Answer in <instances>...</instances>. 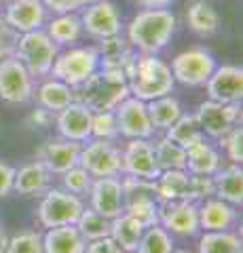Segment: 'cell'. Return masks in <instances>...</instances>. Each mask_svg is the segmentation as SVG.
Wrapping results in <instances>:
<instances>
[{
    "instance_id": "3957f363",
    "label": "cell",
    "mask_w": 243,
    "mask_h": 253,
    "mask_svg": "<svg viewBox=\"0 0 243 253\" xmlns=\"http://www.w3.org/2000/svg\"><path fill=\"white\" fill-rule=\"evenodd\" d=\"M129 95L142 101H150L163 95L174 93L176 81L171 76V68L159 55H138L136 68L129 76Z\"/></svg>"
},
{
    "instance_id": "f1b7e54d",
    "label": "cell",
    "mask_w": 243,
    "mask_h": 253,
    "mask_svg": "<svg viewBox=\"0 0 243 253\" xmlns=\"http://www.w3.org/2000/svg\"><path fill=\"white\" fill-rule=\"evenodd\" d=\"M146 110H148V118H150L154 131H167L184 112L182 104L171 93L146 101Z\"/></svg>"
},
{
    "instance_id": "ee69618b",
    "label": "cell",
    "mask_w": 243,
    "mask_h": 253,
    "mask_svg": "<svg viewBox=\"0 0 243 253\" xmlns=\"http://www.w3.org/2000/svg\"><path fill=\"white\" fill-rule=\"evenodd\" d=\"M17 38H19V32H15L9 26H4L0 30V61L6 59V57H15Z\"/></svg>"
},
{
    "instance_id": "7a4b0ae2",
    "label": "cell",
    "mask_w": 243,
    "mask_h": 253,
    "mask_svg": "<svg viewBox=\"0 0 243 253\" xmlns=\"http://www.w3.org/2000/svg\"><path fill=\"white\" fill-rule=\"evenodd\" d=\"M74 95L76 101L85 104L91 112H106L129 97V84L121 70L97 68L81 86H76Z\"/></svg>"
},
{
    "instance_id": "8992f818",
    "label": "cell",
    "mask_w": 243,
    "mask_h": 253,
    "mask_svg": "<svg viewBox=\"0 0 243 253\" xmlns=\"http://www.w3.org/2000/svg\"><path fill=\"white\" fill-rule=\"evenodd\" d=\"M85 209L81 196L70 194L64 188H49L38 205V221L43 228H55L76 224Z\"/></svg>"
},
{
    "instance_id": "f6af8a7d",
    "label": "cell",
    "mask_w": 243,
    "mask_h": 253,
    "mask_svg": "<svg viewBox=\"0 0 243 253\" xmlns=\"http://www.w3.org/2000/svg\"><path fill=\"white\" fill-rule=\"evenodd\" d=\"M85 253H127V251L121 249L110 236H104V239H97V241H89Z\"/></svg>"
},
{
    "instance_id": "603a6c76",
    "label": "cell",
    "mask_w": 243,
    "mask_h": 253,
    "mask_svg": "<svg viewBox=\"0 0 243 253\" xmlns=\"http://www.w3.org/2000/svg\"><path fill=\"white\" fill-rule=\"evenodd\" d=\"M156 188V201L169 203V201H191V173L186 169H169L161 171L154 179Z\"/></svg>"
},
{
    "instance_id": "7bdbcfd3",
    "label": "cell",
    "mask_w": 243,
    "mask_h": 253,
    "mask_svg": "<svg viewBox=\"0 0 243 253\" xmlns=\"http://www.w3.org/2000/svg\"><path fill=\"white\" fill-rule=\"evenodd\" d=\"M47 11H51L53 15L59 13H78L81 9H85L93 0H43Z\"/></svg>"
},
{
    "instance_id": "6da1fadb",
    "label": "cell",
    "mask_w": 243,
    "mask_h": 253,
    "mask_svg": "<svg viewBox=\"0 0 243 253\" xmlns=\"http://www.w3.org/2000/svg\"><path fill=\"white\" fill-rule=\"evenodd\" d=\"M176 26L169 9H142L127 23V42L142 55H159L171 42Z\"/></svg>"
},
{
    "instance_id": "7dc6e473",
    "label": "cell",
    "mask_w": 243,
    "mask_h": 253,
    "mask_svg": "<svg viewBox=\"0 0 243 253\" xmlns=\"http://www.w3.org/2000/svg\"><path fill=\"white\" fill-rule=\"evenodd\" d=\"M28 123H30V126H34V129H49V126L55 123V114H53L51 110H45L38 106L34 112L30 114Z\"/></svg>"
},
{
    "instance_id": "e0dca14e",
    "label": "cell",
    "mask_w": 243,
    "mask_h": 253,
    "mask_svg": "<svg viewBox=\"0 0 243 253\" xmlns=\"http://www.w3.org/2000/svg\"><path fill=\"white\" fill-rule=\"evenodd\" d=\"M2 15L6 26L19 34H26L32 30H43L49 11H47L43 0H11L4 4Z\"/></svg>"
},
{
    "instance_id": "8d00e7d4",
    "label": "cell",
    "mask_w": 243,
    "mask_h": 253,
    "mask_svg": "<svg viewBox=\"0 0 243 253\" xmlns=\"http://www.w3.org/2000/svg\"><path fill=\"white\" fill-rule=\"evenodd\" d=\"M121 188H123L125 203L140 201V199H156V188H154L152 179L125 175V177H121Z\"/></svg>"
},
{
    "instance_id": "1f68e13d",
    "label": "cell",
    "mask_w": 243,
    "mask_h": 253,
    "mask_svg": "<svg viewBox=\"0 0 243 253\" xmlns=\"http://www.w3.org/2000/svg\"><path fill=\"white\" fill-rule=\"evenodd\" d=\"M199 253H241V236L233 230L203 232L199 236Z\"/></svg>"
},
{
    "instance_id": "74e56055",
    "label": "cell",
    "mask_w": 243,
    "mask_h": 253,
    "mask_svg": "<svg viewBox=\"0 0 243 253\" xmlns=\"http://www.w3.org/2000/svg\"><path fill=\"white\" fill-rule=\"evenodd\" d=\"M116 137H119V125H116L114 110H106V112H93L91 139L114 141Z\"/></svg>"
},
{
    "instance_id": "4fadbf2b",
    "label": "cell",
    "mask_w": 243,
    "mask_h": 253,
    "mask_svg": "<svg viewBox=\"0 0 243 253\" xmlns=\"http://www.w3.org/2000/svg\"><path fill=\"white\" fill-rule=\"evenodd\" d=\"M159 224L171 234L197 236L201 232L197 203H193V201L159 203Z\"/></svg>"
},
{
    "instance_id": "ab89813d",
    "label": "cell",
    "mask_w": 243,
    "mask_h": 253,
    "mask_svg": "<svg viewBox=\"0 0 243 253\" xmlns=\"http://www.w3.org/2000/svg\"><path fill=\"white\" fill-rule=\"evenodd\" d=\"M61 181H64V190H68L70 194L83 196V194H89L93 177L81 167V165H76V167H72L70 171H66L64 175H61Z\"/></svg>"
},
{
    "instance_id": "83f0119b",
    "label": "cell",
    "mask_w": 243,
    "mask_h": 253,
    "mask_svg": "<svg viewBox=\"0 0 243 253\" xmlns=\"http://www.w3.org/2000/svg\"><path fill=\"white\" fill-rule=\"evenodd\" d=\"M220 167L222 156L207 141H201V144L186 150V171L191 175H214Z\"/></svg>"
},
{
    "instance_id": "cb8c5ba5",
    "label": "cell",
    "mask_w": 243,
    "mask_h": 253,
    "mask_svg": "<svg viewBox=\"0 0 243 253\" xmlns=\"http://www.w3.org/2000/svg\"><path fill=\"white\" fill-rule=\"evenodd\" d=\"M214 188L216 199H222L226 203L241 207L243 203V169L241 165L231 163L229 167H220L214 173Z\"/></svg>"
},
{
    "instance_id": "484cf974",
    "label": "cell",
    "mask_w": 243,
    "mask_h": 253,
    "mask_svg": "<svg viewBox=\"0 0 243 253\" xmlns=\"http://www.w3.org/2000/svg\"><path fill=\"white\" fill-rule=\"evenodd\" d=\"M186 26L199 36H214L220 28V15L209 0H193L186 6Z\"/></svg>"
},
{
    "instance_id": "bcb514c9",
    "label": "cell",
    "mask_w": 243,
    "mask_h": 253,
    "mask_svg": "<svg viewBox=\"0 0 243 253\" xmlns=\"http://www.w3.org/2000/svg\"><path fill=\"white\" fill-rule=\"evenodd\" d=\"M13 181H15V167L0 161V199H4V196L13 192Z\"/></svg>"
},
{
    "instance_id": "9c48e42d",
    "label": "cell",
    "mask_w": 243,
    "mask_h": 253,
    "mask_svg": "<svg viewBox=\"0 0 243 253\" xmlns=\"http://www.w3.org/2000/svg\"><path fill=\"white\" fill-rule=\"evenodd\" d=\"M34 97V76L17 57L0 61V99L13 106L28 104Z\"/></svg>"
},
{
    "instance_id": "5b68a950",
    "label": "cell",
    "mask_w": 243,
    "mask_h": 253,
    "mask_svg": "<svg viewBox=\"0 0 243 253\" xmlns=\"http://www.w3.org/2000/svg\"><path fill=\"white\" fill-rule=\"evenodd\" d=\"M97 68H99V57L96 46H70V49L57 53L51 68V76L76 89Z\"/></svg>"
},
{
    "instance_id": "b9f144b4",
    "label": "cell",
    "mask_w": 243,
    "mask_h": 253,
    "mask_svg": "<svg viewBox=\"0 0 243 253\" xmlns=\"http://www.w3.org/2000/svg\"><path fill=\"white\" fill-rule=\"evenodd\" d=\"M216 194L214 175H191V201L203 203Z\"/></svg>"
},
{
    "instance_id": "836d02e7",
    "label": "cell",
    "mask_w": 243,
    "mask_h": 253,
    "mask_svg": "<svg viewBox=\"0 0 243 253\" xmlns=\"http://www.w3.org/2000/svg\"><path fill=\"white\" fill-rule=\"evenodd\" d=\"M154 158L161 171L169 169H186V150L180 148L167 137H161L154 141Z\"/></svg>"
},
{
    "instance_id": "7402d4cb",
    "label": "cell",
    "mask_w": 243,
    "mask_h": 253,
    "mask_svg": "<svg viewBox=\"0 0 243 253\" xmlns=\"http://www.w3.org/2000/svg\"><path fill=\"white\" fill-rule=\"evenodd\" d=\"M51 188V173L41 161L28 163L21 169H15L13 190L23 196H41Z\"/></svg>"
},
{
    "instance_id": "7c38bea8",
    "label": "cell",
    "mask_w": 243,
    "mask_h": 253,
    "mask_svg": "<svg viewBox=\"0 0 243 253\" xmlns=\"http://www.w3.org/2000/svg\"><path fill=\"white\" fill-rule=\"evenodd\" d=\"M116 125H119V135L127 139H152L154 137V126L148 118L146 101L129 97L123 99L119 106L114 108Z\"/></svg>"
},
{
    "instance_id": "44dd1931",
    "label": "cell",
    "mask_w": 243,
    "mask_h": 253,
    "mask_svg": "<svg viewBox=\"0 0 243 253\" xmlns=\"http://www.w3.org/2000/svg\"><path fill=\"white\" fill-rule=\"evenodd\" d=\"M87 241L78 232L74 224L47 228L43 234V251L45 253H85Z\"/></svg>"
},
{
    "instance_id": "9a60e30c",
    "label": "cell",
    "mask_w": 243,
    "mask_h": 253,
    "mask_svg": "<svg viewBox=\"0 0 243 253\" xmlns=\"http://www.w3.org/2000/svg\"><path fill=\"white\" fill-rule=\"evenodd\" d=\"M207 91V99L220 104H239L243 97V68L235 63L216 66L214 74L203 84Z\"/></svg>"
},
{
    "instance_id": "ba28073f",
    "label": "cell",
    "mask_w": 243,
    "mask_h": 253,
    "mask_svg": "<svg viewBox=\"0 0 243 253\" xmlns=\"http://www.w3.org/2000/svg\"><path fill=\"white\" fill-rule=\"evenodd\" d=\"M78 165L91 177H116L123 173L121 167V148L114 141L89 139L81 148Z\"/></svg>"
},
{
    "instance_id": "2e32d148",
    "label": "cell",
    "mask_w": 243,
    "mask_h": 253,
    "mask_svg": "<svg viewBox=\"0 0 243 253\" xmlns=\"http://www.w3.org/2000/svg\"><path fill=\"white\" fill-rule=\"evenodd\" d=\"M81 148L83 144L78 141H70V139H49L38 148L36 152V161H41L51 175H64L66 171L78 165L81 158Z\"/></svg>"
},
{
    "instance_id": "d4e9b609",
    "label": "cell",
    "mask_w": 243,
    "mask_h": 253,
    "mask_svg": "<svg viewBox=\"0 0 243 253\" xmlns=\"http://www.w3.org/2000/svg\"><path fill=\"white\" fill-rule=\"evenodd\" d=\"M43 30L57 46H74L85 34L78 13H59L53 19H47Z\"/></svg>"
},
{
    "instance_id": "4dcf8cb0",
    "label": "cell",
    "mask_w": 243,
    "mask_h": 253,
    "mask_svg": "<svg viewBox=\"0 0 243 253\" xmlns=\"http://www.w3.org/2000/svg\"><path fill=\"white\" fill-rule=\"evenodd\" d=\"M165 137L169 141H174V144H178L180 148H184V150L197 146V144H201V141H205V135H203V131H201L194 114H186V112H182V116H180L178 121L165 131Z\"/></svg>"
},
{
    "instance_id": "f5cc1de1",
    "label": "cell",
    "mask_w": 243,
    "mask_h": 253,
    "mask_svg": "<svg viewBox=\"0 0 243 253\" xmlns=\"http://www.w3.org/2000/svg\"><path fill=\"white\" fill-rule=\"evenodd\" d=\"M6 2H11V0H0V4H6Z\"/></svg>"
},
{
    "instance_id": "d590c367",
    "label": "cell",
    "mask_w": 243,
    "mask_h": 253,
    "mask_svg": "<svg viewBox=\"0 0 243 253\" xmlns=\"http://www.w3.org/2000/svg\"><path fill=\"white\" fill-rule=\"evenodd\" d=\"M123 211L136 219L144 230L159 224V201L156 199H140V201L125 203Z\"/></svg>"
},
{
    "instance_id": "e575fe53",
    "label": "cell",
    "mask_w": 243,
    "mask_h": 253,
    "mask_svg": "<svg viewBox=\"0 0 243 253\" xmlns=\"http://www.w3.org/2000/svg\"><path fill=\"white\" fill-rule=\"evenodd\" d=\"M174 251V234L167 232L161 224L146 228L138 249L133 253H171Z\"/></svg>"
},
{
    "instance_id": "8fae6325",
    "label": "cell",
    "mask_w": 243,
    "mask_h": 253,
    "mask_svg": "<svg viewBox=\"0 0 243 253\" xmlns=\"http://www.w3.org/2000/svg\"><path fill=\"white\" fill-rule=\"evenodd\" d=\"M81 23L83 32H87L93 38H108L123 32V19L119 9L110 0H93L85 9H81Z\"/></svg>"
},
{
    "instance_id": "4316f807",
    "label": "cell",
    "mask_w": 243,
    "mask_h": 253,
    "mask_svg": "<svg viewBox=\"0 0 243 253\" xmlns=\"http://www.w3.org/2000/svg\"><path fill=\"white\" fill-rule=\"evenodd\" d=\"M36 99L38 106L45 110H51L53 114H57L59 110H64L66 106H70L72 101H76L74 89L66 83L57 81V78H47L45 83H41V86L36 89Z\"/></svg>"
},
{
    "instance_id": "5bb4252c",
    "label": "cell",
    "mask_w": 243,
    "mask_h": 253,
    "mask_svg": "<svg viewBox=\"0 0 243 253\" xmlns=\"http://www.w3.org/2000/svg\"><path fill=\"white\" fill-rule=\"evenodd\" d=\"M121 167L123 175L156 179L159 177V165L154 158V146L150 139H127V144L121 150Z\"/></svg>"
},
{
    "instance_id": "f907efd6",
    "label": "cell",
    "mask_w": 243,
    "mask_h": 253,
    "mask_svg": "<svg viewBox=\"0 0 243 253\" xmlns=\"http://www.w3.org/2000/svg\"><path fill=\"white\" fill-rule=\"evenodd\" d=\"M6 26V21H4V15H2V11H0V30H2Z\"/></svg>"
},
{
    "instance_id": "f546056e",
    "label": "cell",
    "mask_w": 243,
    "mask_h": 253,
    "mask_svg": "<svg viewBox=\"0 0 243 253\" xmlns=\"http://www.w3.org/2000/svg\"><path fill=\"white\" fill-rule=\"evenodd\" d=\"M142 234H144V228L140 226L131 215H127L125 211L121 213V215L110 219V239L127 253H133L138 249Z\"/></svg>"
},
{
    "instance_id": "30bf717a",
    "label": "cell",
    "mask_w": 243,
    "mask_h": 253,
    "mask_svg": "<svg viewBox=\"0 0 243 253\" xmlns=\"http://www.w3.org/2000/svg\"><path fill=\"white\" fill-rule=\"evenodd\" d=\"M194 118H197L203 135L220 139L233 126L241 125V101L239 104H220V101L207 99L199 104Z\"/></svg>"
},
{
    "instance_id": "ffe728a7",
    "label": "cell",
    "mask_w": 243,
    "mask_h": 253,
    "mask_svg": "<svg viewBox=\"0 0 243 253\" xmlns=\"http://www.w3.org/2000/svg\"><path fill=\"white\" fill-rule=\"evenodd\" d=\"M199 207V228L201 232H220V230H233L239 221V209L235 205L226 203L222 199H205L197 203Z\"/></svg>"
},
{
    "instance_id": "ac0fdd59",
    "label": "cell",
    "mask_w": 243,
    "mask_h": 253,
    "mask_svg": "<svg viewBox=\"0 0 243 253\" xmlns=\"http://www.w3.org/2000/svg\"><path fill=\"white\" fill-rule=\"evenodd\" d=\"M89 201L91 209L108 219L121 215L125 209L121 177H93V184L89 188Z\"/></svg>"
},
{
    "instance_id": "816d5d0a",
    "label": "cell",
    "mask_w": 243,
    "mask_h": 253,
    "mask_svg": "<svg viewBox=\"0 0 243 253\" xmlns=\"http://www.w3.org/2000/svg\"><path fill=\"white\" fill-rule=\"evenodd\" d=\"M171 253H191V251H184V249H178V251H176V249H174Z\"/></svg>"
},
{
    "instance_id": "f35d334b",
    "label": "cell",
    "mask_w": 243,
    "mask_h": 253,
    "mask_svg": "<svg viewBox=\"0 0 243 253\" xmlns=\"http://www.w3.org/2000/svg\"><path fill=\"white\" fill-rule=\"evenodd\" d=\"M4 253H45L43 234L36 230H21L9 236V247Z\"/></svg>"
},
{
    "instance_id": "52a82bcc",
    "label": "cell",
    "mask_w": 243,
    "mask_h": 253,
    "mask_svg": "<svg viewBox=\"0 0 243 253\" xmlns=\"http://www.w3.org/2000/svg\"><path fill=\"white\" fill-rule=\"evenodd\" d=\"M216 57L203 46H193L171 59V76L184 86H203L216 70Z\"/></svg>"
},
{
    "instance_id": "c3c4849f",
    "label": "cell",
    "mask_w": 243,
    "mask_h": 253,
    "mask_svg": "<svg viewBox=\"0 0 243 253\" xmlns=\"http://www.w3.org/2000/svg\"><path fill=\"white\" fill-rule=\"evenodd\" d=\"M174 0H136L138 6L142 9H169Z\"/></svg>"
},
{
    "instance_id": "681fc988",
    "label": "cell",
    "mask_w": 243,
    "mask_h": 253,
    "mask_svg": "<svg viewBox=\"0 0 243 253\" xmlns=\"http://www.w3.org/2000/svg\"><path fill=\"white\" fill-rule=\"evenodd\" d=\"M6 247H9V234H6L2 228H0V253H4Z\"/></svg>"
},
{
    "instance_id": "277c9868",
    "label": "cell",
    "mask_w": 243,
    "mask_h": 253,
    "mask_svg": "<svg viewBox=\"0 0 243 253\" xmlns=\"http://www.w3.org/2000/svg\"><path fill=\"white\" fill-rule=\"evenodd\" d=\"M59 46L51 41L45 30H32L26 34H19L15 57L26 66V70L34 78H43L51 74Z\"/></svg>"
},
{
    "instance_id": "d6986e66",
    "label": "cell",
    "mask_w": 243,
    "mask_h": 253,
    "mask_svg": "<svg viewBox=\"0 0 243 253\" xmlns=\"http://www.w3.org/2000/svg\"><path fill=\"white\" fill-rule=\"evenodd\" d=\"M91 121H93L91 110L85 104H81V101H72L70 106L57 112L55 126L59 137L85 144V141L91 139Z\"/></svg>"
},
{
    "instance_id": "d6a6232c",
    "label": "cell",
    "mask_w": 243,
    "mask_h": 253,
    "mask_svg": "<svg viewBox=\"0 0 243 253\" xmlns=\"http://www.w3.org/2000/svg\"><path fill=\"white\" fill-rule=\"evenodd\" d=\"M78 232L83 234L85 241H97V239H104V236H110V219L99 215L97 211H93L91 207H85L81 217L76 219Z\"/></svg>"
},
{
    "instance_id": "60d3db41",
    "label": "cell",
    "mask_w": 243,
    "mask_h": 253,
    "mask_svg": "<svg viewBox=\"0 0 243 253\" xmlns=\"http://www.w3.org/2000/svg\"><path fill=\"white\" fill-rule=\"evenodd\" d=\"M218 141H220V148L224 150V154L231 163H235V165L243 163V129H241V125L233 126V129Z\"/></svg>"
}]
</instances>
